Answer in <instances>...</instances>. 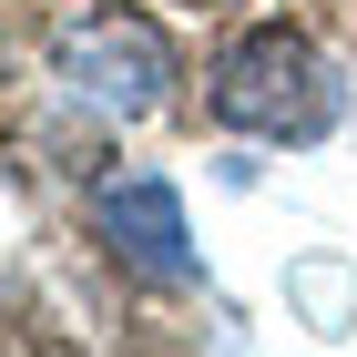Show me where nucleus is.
I'll use <instances>...</instances> for the list:
<instances>
[{
    "instance_id": "nucleus-1",
    "label": "nucleus",
    "mask_w": 357,
    "mask_h": 357,
    "mask_svg": "<svg viewBox=\"0 0 357 357\" xmlns=\"http://www.w3.org/2000/svg\"><path fill=\"white\" fill-rule=\"evenodd\" d=\"M204 102H215L225 133L317 143V133L337 123V72L317 61V41H296V31H245V41H225V52H215Z\"/></svg>"
},
{
    "instance_id": "nucleus-2",
    "label": "nucleus",
    "mask_w": 357,
    "mask_h": 357,
    "mask_svg": "<svg viewBox=\"0 0 357 357\" xmlns=\"http://www.w3.org/2000/svg\"><path fill=\"white\" fill-rule=\"evenodd\" d=\"M52 72L82 92L92 112H123V123H133V112H153L174 92V41L143 21V10H72V21L52 31Z\"/></svg>"
},
{
    "instance_id": "nucleus-3",
    "label": "nucleus",
    "mask_w": 357,
    "mask_h": 357,
    "mask_svg": "<svg viewBox=\"0 0 357 357\" xmlns=\"http://www.w3.org/2000/svg\"><path fill=\"white\" fill-rule=\"evenodd\" d=\"M92 225H102L112 266H133L143 286H164V296H184L194 275V225H184V194L164 184V174H102L92 184Z\"/></svg>"
},
{
    "instance_id": "nucleus-4",
    "label": "nucleus",
    "mask_w": 357,
    "mask_h": 357,
    "mask_svg": "<svg viewBox=\"0 0 357 357\" xmlns=\"http://www.w3.org/2000/svg\"><path fill=\"white\" fill-rule=\"evenodd\" d=\"M204 10H225V0H204Z\"/></svg>"
}]
</instances>
